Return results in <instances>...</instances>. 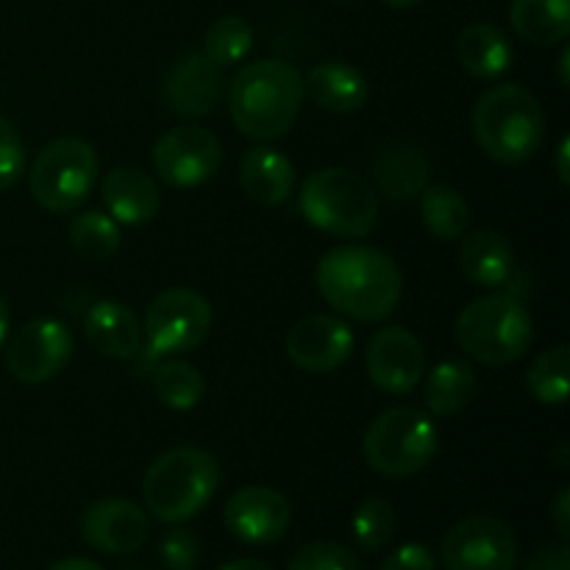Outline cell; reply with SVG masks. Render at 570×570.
<instances>
[{
	"label": "cell",
	"mask_w": 570,
	"mask_h": 570,
	"mask_svg": "<svg viewBox=\"0 0 570 570\" xmlns=\"http://www.w3.org/2000/svg\"><path fill=\"white\" fill-rule=\"evenodd\" d=\"M315 284L328 306L360 323L393 315L404 293V276L393 256L367 245H340L323 254Z\"/></svg>",
	"instance_id": "cell-1"
},
{
	"label": "cell",
	"mask_w": 570,
	"mask_h": 570,
	"mask_svg": "<svg viewBox=\"0 0 570 570\" xmlns=\"http://www.w3.org/2000/svg\"><path fill=\"white\" fill-rule=\"evenodd\" d=\"M304 104V78L289 61L259 59L245 65L232 81L228 106L239 131L256 142L289 134Z\"/></svg>",
	"instance_id": "cell-2"
},
{
	"label": "cell",
	"mask_w": 570,
	"mask_h": 570,
	"mask_svg": "<svg viewBox=\"0 0 570 570\" xmlns=\"http://www.w3.org/2000/svg\"><path fill=\"white\" fill-rule=\"evenodd\" d=\"M471 128L488 159L518 167L532 159L543 145L546 111L527 87L499 83L479 95Z\"/></svg>",
	"instance_id": "cell-3"
},
{
	"label": "cell",
	"mask_w": 570,
	"mask_h": 570,
	"mask_svg": "<svg viewBox=\"0 0 570 570\" xmlns=\"http://www.w3.org/2000/svg\"><path fill=\"white\" fill-rule=\"evenodd\" d=\"M220 465L215 454L198 445H178L165 451L145 471L142 499L150 515L161 523H187L217 493Z\"/></svg>",
	"instance_id": "cell-4"
},
{
	"label": "cell",
	"mask_w": 570,
	"mask_h": 570,
	"mask_svg": "<svg viewBox=\"0 0 570 570\" xmlns=\"http://www.w3.org/2000/svg\"><path fill=\"white\" fill-rule=\"evenodd\" d=\"M532 340L534 321L512 289L471 301L456 317V343L482 365H512L527 354Z\"/></svg>",
	"instance_id": "cell-5"
},
{
	"label": "cell",
	"mask_w": 570,
	"mask_h": 570,
	"mask_svg": "<svg viewBox=\"0 0 570 570\" xmlns=\"http://www.w3.org/2000/svg\"><path fill=\"white\" fill-rule=\"evenodd\" d=\"M298 206L306 220L334 237L362 239L379 223V195L367 178L345 167H321L301 187Z\"/></svg>",
	"instance_id": "cell-6"
},
{
	"label": "cell",
	"mask_w": 570,
	"mask_h": 570,
	"mask_svg": "<svg viewBox=\"0 0 570 570\" xmlns=\"http://www.w3.org/2000/svg\"><path fill=\"white\" fill-rule=\"evenodd\" d=\"M440 451L432 415L417 406H393L373 417L362 440L367 468L384 479H410L426 471Z\"/></svg>",
	"instance_id": "cell-7"
},
{
	"label": "cell",
	"mask_w": 570,
	"mask_h": 570,
	"mask_svg": "<svg viewBox=\"0 0 570 570\" xmlns=\"http://www.w3.org/2000/svg\"><path fill=\"white\" fill-rule=\"evenodd\" d=\"M100 161L81 137H61L45 145L28 170L33 200L53 215L76 212L98 184Z\"/></svg>",
	"instance_id": "cell-8"
},
{
	"label": "cell",
	"mask_w": 570,
	"mask_h": 570,
	"mask_svg": "<svg viewBox=\"0 0 570 570\" xmlns=\"http://www.w3.org/2000/svg\"><path fill=\"white\" fill-rule=\"evenodd\" d=\"M215 323L212 304L189 287H173L156 295L145 309L150 360L170 354H187L206 343Z\"/></svg>",
	"instance_id": "cell-9"
},
{
	"label": "cell",
	"mask_w": 570,
	"mask_h": 570,
	"mask_svg": "<svg viewBox=\"0 0 570 570\" xmlns=\"http://www.w3.org/2000/svg\"><path fill=\"white\" fill-rule=\"evenodd\" d=\"M445 570H515L518 538L495 515H468L449 529L440 546Z\"/></svg>",
	"instance_id": "cell-10"
},
{
	"label": "cell",
	"mask_w": 570,
	"mask_h": 570,
	"mask_svg": "<svg viewBox=\"0 0 570 570\" xmlns=\"http://www.w3.org/2000/svg\"><path fill=\"white\" fill-rule=\"evenodd\" d=\"M150 161L165 184L193 189L209 181L220 170L223 145L209 128L178 126L156 139Z\"/></svg>",
	"instance_id": "cell-11"
},
{
	"label": "cell",
	"mask_w": 570,
	"mask_h": 570,
	"mask_svg": "<svg viewBox=\"0 0 570 570\" xmlns=\"http://www.w3.org/2000/svg\"><path fill=\"white\" fill-rule=\"evenodd\" d=\"M72 356V334L56 317H33L6 345V367L22 384H45L59 376Z\"/></svg>",
	"instance_id": "cell-12"
},
{
	"label": "cell",
	"mask_w": 570,
	"mask_h": 570,
	"mask_svg": "<svg viewBox=\"0 0 570 570\" xmlns=\"http://www.w3.org/2000/svg\"><path fill=\"white\" fill-rule=\"evenodd\" d=\"M367 379L387 395H410L426 373V351L404 326H384L367 343Z\"/></svg>",
	"instance_id": "cell-13"
},
{
	"label": "cell",
	"mask_w": 570,
	"mask_h": 570,
	"mask_svg": "<svg viewBox=\"0 0 570 570\" xmlns=\"http://www.w3.org/2000/svg\"><path fill=\"white\" fill-rule=\"evenodd\" d=\"M223 523L245 546H273L287 534L293 507L287 495L265 484H245L223 507Z\"/></svg>",
	"instance_id": "cell-14"
},
{
	"label": "cell",
	"mask_w": 570,
	"mask_h": 570,
	"mask_svg": "<svg viewBox=\"0 0 570 570\" xmlns=\"http://www.w3.org/2000/svg\"><path fill=\"white\" fill-rule=\"evenodd\" d=\"M289 362L306 373H334L354 354V332L343 317L309 315L293 323L284 340Z\"/></svg>",
	"instance_id": "cell-15"
},
{
	"label": "cell",
	"mask_w": 570,
	"mask_h": 570,
	"mask_svg": "<svg viewBox=\"0 0 570 570\" xmlns=\"http://www.w3.org/2000/svg\"><path fill=\"white\" fill-rule=\"evenodd\" d=\"M81 534L95 551L111 557L137 554L150 538L148 512L128 499H100L83 510Z\"/></svg>",
	"instance_id": "cell-16"
},
{
	"label": "cell",
	"mask_w": 570,
	"mask_h": 570,
	"mask_svg": "<svg viewBox=\"0 0 570 570\" xmlns=\"http://www.w3.org/2000/svg\"><path fill=\"white\" fill-rule=\"evenodd\" d=\"M226 67L215 65L200 50H189L165 78L161 98L165 106L178 117H206L217 109L226 89Z\"/></svg>",
	"instance_id": "cell-17"
},
{
	"label": "cell",
	"mask_w": 570,
	"mask_h": 570,
	"mask_svg": "<svg viewBox=\"0 0 570 570\" xmlns=\"http://www.w3.org/2000/svg\"><path fill=\"white\" fill-rule=\"evenodd\" d=\"M106 215L115 217L120 226H145L159 215L161 195L154 178L139 167H115L106 173L100 187Z\"/></svg>",
	"instance_id": "cell-18"
},
{
	"label": "cell",
	"mask_w": 570,
	"mask_h": 570,
	"mask_svg": "<svg viewBox=\"0 0 570 570\" xmlns=\"http://www.w3.org/2000/svg\"><path fill=\"white\" fill-rule=\"evenodd\" d=\"M432 176V161H429L426 150L417 148L415 142H395L382 145L373 156V178H376L382 195L390 200H415L423 193Z\"/></svg>",
	"instance_id": "cell-19"
},
{
	"label": "cell",
	"mask_w": 570,
	"mask_h": 570,
	"mask_svg": "<svg viewBox=\"0 0 570 570\" xmlns=\"http://www.w3.org/2000/svg\"><path fill=\"white\" fill-rule=\"evenodd\" d=\"M83 337L109 360H134L142 351V326L120 301H98L83 315Z\"/></svg>",
	"instance_id": "cell-20"
},
{
	"label": "cell",
	"mask_w": 570,
	"mask_h": 570,
	"mask_svg": "<svg viewBox=\"0 0 570 570\" xmlns=\"http://www.w3.org/2000/svg\"><path fill=\"white\" fill-rule=\"evenodd\" d=\"M239 187L254 204L282 206L295 193L293 161L267 145L245 150L239 159Z\"/></svg>",
	"instance_id": "cell-21"
},
{
	"label": "cell",
	"mask_w": 570,
	"mask_h": 570,
	"mask_svg": "<svg viewBox=\"0 0 570 570\" xmlns=\"http://www.w3.org/2000/svg\"><path fill=\"white\" fill-rule=\"evenodd\" d=\"M460 271L471 284L484 289L504 287L512 278V267H515V254H512L510 239L493 228H482L462 239L460 245Z\"/></svg>",
	"instance_id": "cell-22"
},
{
	"label": "cell",
	"mask_w": 570,
	"mask_h": 570,
	"mask_svg": "<svg viewBox=\"0 0 570 570\" xmlns=\"http://www.w3.org/2000/svg\"><path fill=\"white\" fill-rule=\"evenodd\" d=\"M304 89H309L312 100L332 115H354L371 98L365 76L343 61H321L312 67Z\"/></svg>",
	"instance_id": "cell-23"
},
{
	"label": "cell",
	"mask_w": 570,
	"mask_h": 570,
	"mask_svg": "<svg viewBox=\"0 0 570 570\" xmlns=\"http://www.w3.org/2000/svg\"><path fill=\"white\" fill-rule=\"evenodd\" d=\"M512 42L495 22H471L456 39V59L473 78L493 81L512 67Z\"/></svg>",
	"instance_id": "cell-24"
},
{
	"label": "cell",
	"mask_w": 570,
	"mask_h": 570,
	"mask_svg": "<svg viewBox=\"0 0 570 570\" xmlns=\"http://www.w3.org/2000/svg\"><path fill=\"white\" fill-rule=\"evenodd\" d=\"M479 376L468 360H443L429 371L423 401L429 415L454 417L476 399Z\"/></svg>",
	"instance_id": "cell-25"
},
{
	"label": "cell",
	"mask_w": 570,
	"mask_h": 570,
	"mask_svg": "<svg viewBox=\"0 0 570 570\" xmlns=\"http://www.w3.org/2000/svg\"><path fill=\"white\" fill-rule=\"evenodd\" d=\"M510 22L532 45H560L570 33V0H512Z\"/></svg>",
	"instance_id": "cell-26"
},
{
	"label": "cell",
	"mask_w": 570,
	"mask_h": 570,
	"mask_svg": "<svg viewBox=\"0 0 570 570\" xmlns=\"http://www.w3.org/2000/svg\"><path fill=\"white\" fill-rule=\"evenodd\" d=\"M417 198H421L423 226L440 243L460 239L471 226V206L460 189L449 184H426Z\"/></svg>",
	"instance_id": "cell-27"
},
{
	"label": "cell",
	"mask_w": 570,
	"mask_h": 570,
	"mask_svg": "<svg viewBox=\"0 0 570 570\" xmlns=\"http://www.w3.org/2000/svg\"><path fill=\"white\" fill-rule=\"evenodd\" d=\"M527 390L538 404L560 406L570 393V348L566 343L543 351L527 371Z\"/></svg>",
	"instance_id": "cell-28"
},
{
	"label": "cell",
	"mask_w": 570,
	"mask_h": 570,
	"mask_svg": "<svg viewBox=\"0 0 570 570\" xmlns=\"http://www.w3.org/2000/svg\"><path fill=\"white\" fill-rule=\"evenodd\" d=\"M156 399L176 412H189L204 401L206 379L195 365L181 360H167L154 373Z\"/></svg>",
	"instance_id": "cell-29"
},
{
	"label": "cell",
	"mask_w": 570,
	"mask_h": 570,
	"mask_svg": "<svg viewBox=\"0 0 570 570\" xmlns=\"http://www.w3.org/2000/svg\"><path fill=\"white\" fill-rule=\"evenodd\" d=\"M120 223L106 212H83L72 217L70 243L76 254L87 262H106L120 248Z\"/></svg>",
	"instance_id": "cell-30"
},
{
	"label": "cell",
	"mask_w": 570,
	"mask_h": 570,
	"mask_svg": "<svg viewBox=\"0 0 570 570\" xmlns=\"http://www.w3.org/2000/svg\"><path fill=\"white\" fill-rule=\"evenodd\" d=\"M250 50H254V28H250V22L245 20V17L226 14L206 28L204 53L209 56L215 65H237V61H243Z\"/></svg>",
	"instance_id": "cell-31"
},
{
	"label": "cell",
	"mask_w": 570,
	"mask_h": 570,
	"mask_svg": "<svg viewBox=\"0 0 570 570\" xmlns=\"http://www.w3.org/2000/svg\"><path fill=\"white\" fill-rule=\"evenodd\" d=\"M395 532V510L382 495H371L356 507L351 518V534L362 551H379L390 543Z\"/></svg>",
	"instance_id": "cell-32"
},
{
	"label": "cell",
	"mask_w": 570,
	"mask_h": 570,
	"mask_svg": "<svg viewBox=\"0 0 570 570\" xmlns=\"http://www.w3.org/2000/svg\"><path fill=\"white\" fill-rule=\"evenodd\" d=\"M287 570H362V562L348 546L315 540L295 551Z\"/></svg>",
	"instance_id": "cell-33"
},
{
	"label": "cell",
	"mask_w": 570,
	"mask_h": 570,
	"mask_svg": "<svg viewBox=\"0 0 570 570\" xmlns=\"http://www.w3.org/2000/svg\"><path fill=\"white\" fill-rule=\"evenodd\" d=\"M26 173V148L14 122L0 115V193L14 187Z\"/></svg>",
	"instance_id": "cell-34"
},
{
	"label": "cell",
	"mask_w": 570,
	"mask_h": 570,
	"mask_svg": "<svg viewBox=\"0 0 570 570\" xmlns=\"http://www.w3.org/2000/svg\"><path fill=\"white\" fill-rule=\"evenodd\" d=\"M161 562L170 570H195L200 562V540L189 529H170L161 538Z\"/></svg>",
	"instance_id": "cell-35"
},
{
	"label": "cell",
	"mask_w": 570,
	"mask_h": 570,
	"mask_svg": "<svg viewBox=\"0 0 570 570\" xmlns=\"http://www.w3.org/2000/svg\"><path fill=\"white\" fill-rule=\"evenodd\" d=\"M438 560H434L432 549L423 543H406L395 549L387 560L382 562L379 570H434Z\"/></svg>",
	"instance_id": "cell-36"
},
{
	"label": "cell",
	"mask_w": 570,
	"mask_h": 570,
	"mask_svg": "<svg viewBox=\"0 0 570 570\" xmlns=\"http://www.w3.org/2000/svg\"><path fill=\"white\" fill-rule=\"evenodd\" d=\"M523 570H570L568 543H549L534 551Z\"/></svg>",
	"instance_id": "cell-37"
},
{
	"label": "cell",
	"mask_w": 570,
	"mask_h": 570,
	"mask_svg": "<svg viewBox=\"0 0 570 570\" xmlns=\"http://www.w3.org/2000/svg\"><path fill=\"white\" fill-rule=\"evenodd\" d=\"M551 523H554L562 543H568L570 540V488H562L560 493H557L554 504H551Z\"/></svg>",
	"instance_id": "cell-38"
},
{
	"label": "cell",
	"mask_w": 570,
	"mask_h": 570,
	"mask_svg": "<svg viewBox=\"0 0 570 570\" xmlns=\"http://www.w3.org/2000/svg\"><path fill=\"white\" fill-rule=\"evenodd\" d=\"M554 167H557V176H560V181L568 187L570 184V137H562L560 145H557Z\"/></svg>",
	"instance_id": "cell-39"
},
{
	"label": "cell",
	"mask_w": 570,
	"mask_h": 570,
	"mask_svg": "<svg viewBox=\"0 0 570 570\" xmlns=\"http://www.w3.org/2000/svg\"><path fill=\"white\" fill-rule=\"evenodd\" d=\"M48 570H106L104 566L92 560H83V557H70V560H59L53 562Z\"/></svg>",
	"instance_id": "cell-40"
},
{
	"label": "cell",
	"mask_w": 570,
	"mask_h": 570,
	"mask_svg": "<svg viewBox=\"0 0 570 570\" xmlns=\"http://www.w3.org/2000/svg\"><path fill=\"white\" fill-rule=\"evenodd\" d=\"M220 570H273L267 562L262 560H254V557H243V560H234V562H226Z\"/></svg>",
	"instance_id": "cell-41"
},
{
	"label": "cell",
	"mask_w": 570,
	"mask_h": 570,
	"mask_svg": "<svg viewBox=\"0 0 570 570\" xmlns=\"http://www.w3.org/2000/svg\"><path fill=\"white\" fill-rule=\"evenodd\" d=\"M9 326H11V312H9V301L0 295V348H3L6 337H9Z\"/></svg>",
	"instance_id": "cell-42"
},
{
	"label": "cell",
	"mask_w": 570,
	"mask_h": 570,
	"mask_svg": "<svg viewBox=\"0 0 570 570\" xmlns=\"http://www.w3.org/2000/svg\"><path fill=\"white\" fill-rule=\"evenodd\" d=\"M560 87H570V48H562L560 53Z\"/></svg>",
	"instance_id": "cell-43"
},
{
	"label": "cell",
	"mask_w": 570,
	"mask_h": 570,
	"mask_svg": "<svg viewBox=\"0 0 570 570\" xmlns=\"http://www.w3.org/2000/svg\"><path fill=\"white\" fill-rule=\"evenodd\" d=\"M554 456H557V465H560V468H568V462H570V451H568V443H560V449L554 451Z\"/></svg>",
	"instance_id": "cell-44"
},
{
	"label": "cell",
	"mask_w": 570,
	"mask_h": 570,
	"mask_svg": "<svg viewBox=\"0 0 570 570\" xmlns=\"http://www.w3.org/2000/svg\"><path fill=\"white\" fill-rule=\"evenodd\" d=\"M382 3L393 6V9H415V6L423 3V0H382Z\"/></svg>",
	"instance_id": "cell-45"
},
{
	"label": "cell",
	"mask_w": 570,
	"mask_h": 570,
	"mask_svg": "<svg viewBox=\"0 0 570 570\" xmlns=\"http://www.w3.org/2000/svg\"><path fill=\"white\" fill-rule=\"evenodd\" d=\"M340 3H351V0H340Z\"/></svg>",
	"instance_id": "cell-46"
}]
</instances>
